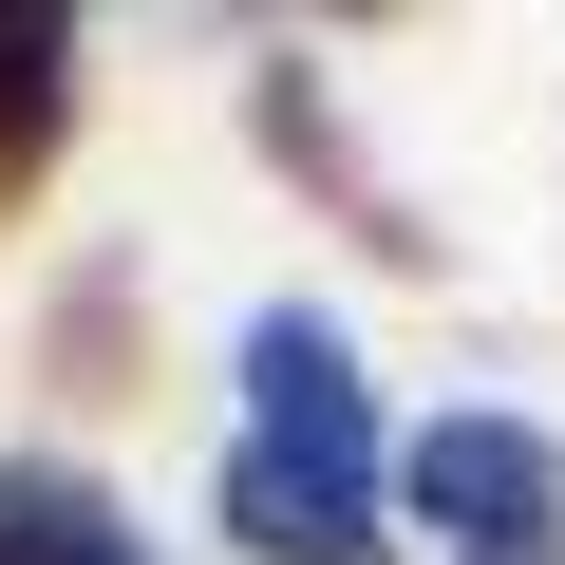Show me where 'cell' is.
I'll return each instance as SVG.
<instances>
[{"label": "cell", "mask_w": 565, "mask_h": 565, "mask_svg": "<svg viewBox=\"0 0 565 565\" xmlns=\"http://www.w3.org/2000/svg\"><path fill=\"white\" fill-rule=\"evenodd\" d=\"M226 527L264 565H359L377 527V396L340 359V321H245V452H226Z\"/></svg>", "instance_id": "cell-1"}, {"label": "cell", "mask_w": 565, "mask_h": 565, "mask_svg": "<svg viewBox=\"0 0 565 565\" xmlns=\"http://www.w3.org/2000/svg\"><path fill=\"white\" fill-rule=\"evenodd\" d=\"M415 509L452 527V565H565V452L527 415H434L415 434Z\"/></svg>", "instance_id": "cell-2"}, {"label": "cell", "mask_w": 565, "mask_h": 565, "mask_svg": "<svg viewBox=\"0 0 565 565\" xmlns=\"http://www.w3.org/2000/svg\"><path fill=\"white\" fill-rule=\"evenodd\" d=\"M0 565H132V527L76 471H0Z\"/></svg>", "instance_id": "cell-3"}, {"label": "cell", "mask_w": 565, "mask_h": 565, "mask_svg": "<svg viewBox=\"0 0 565 565\" xmlns=\"http://www.w3.org/2000/svg\"><path fill=\"white\" fill-rule=\"evenodd\" d=\"M57 114H76V39L57 20H0V170H39Z\"/></svg>", "instance_id": "cell-4"}]
</instances>
